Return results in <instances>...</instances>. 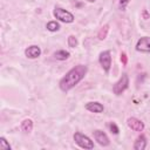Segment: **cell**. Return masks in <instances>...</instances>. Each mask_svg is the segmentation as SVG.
Wrapping results in <instances>:
<instances>
[{"label": "cell", "instance_id": "3957f363", "mask_svg": "<svg viewBox=\"0 0 150 150\" xmlns=\"http://www.w3.org/2000/svg\"><path fill=\"white\" fill-rule=\"evenodd\" d=\"M53 14H54V16H55L57 20H60V21H62V22L70 23V22L74 21V15H73L70 12H68V11L61 8V7H55Z\"/></svg>", "mask_w": 150, "mask_h": 150}, {"label": "cell", "instance_id": "9c48e42d", "mask_svg": "<svg viewBox=\"0 0 150 150\" xmlns=\"http://www.w3.org/2000/svg\"><path fill=\"white\" fill-rule=\"evenodd\" d=\"M25 54H26V56L28 59H36V57H39L41 55V49H40L39 46L33 45V46H29L28 48H26Z\"/></svg>", "mask_w": 150, "mask_h": 150}, {"label": "cell", "instance_id": "7c38bea8", "mask_svg": "<svg viewBox=\"0 0 150 150\" xmlns=\"http://www.w3.org/2000/svg\"><path fill=\"white\" fill-rule=\"evenodd\" d=\"M21 129L25 132H30L33 130V121L30 118H26L21 122Z\"/></svg>", "mask_w": 150, "mask_h": 150}, {"label": "cell", "instance_id": "8fae6325", "mask_svg": "<svg viewBox=\"0 0 150 150\" xmlns=\"http://www.w3.org/2000/svg\"><path fill=\"white\" fill-rule=\"evenodd\" d=\"M145 148H146V139H145V137H144L143 135H141V136H138L137 139L135 141V143H134V149H135V150H144Z\"/></svg>", "mask_w": 150, "mask_h": 150}, {"label": "cell", "instance_id": "ffe728a7", "mask_svg": "<svg viewBox=\"0 0 150 150\" xmlns=\"http://www.w3.org/2000/svg\"><path fill=\"white\" fill-rule=\"evenodd\" d=\"M121 61H123V63H127V57H125V54H121Z\"/></svg>", "mask_w": 150, "mask_h": 150}, {"label": "cell", "instance_id": "6da1fadb", "mask_svg": "<svg viewBox=\"0 0 150 150\" xmlns=\"http://www.w3.org/2000/svg\"><path fill=\"white\" fill-rule=\"evenodd\" d=\"M87 74V66L79 64L74 68H71L60 81V89L62 91H68L71 88H74Z\"/></svg>", "mask_w": 150, "mask_h": 150}, {"label": "cell", "instance_id": "d6986e66", "mask_svg": "<svg viewBox=\"0 0 150 150\" xmlns=\"http://www.w3.org/2000/svg\"><path fill=\"white\" fill-rule=\"evenodd\" d=\"M129 1H130V0H120V5L124 7V6H125V5H127Z\"/></svg>", "mask_w": 150, "mask_h": 150}, {"label": "cell", "instance_id": "4fadbf2b", "mask_svg": "<svg viewBox=\"0 0 150 150\" xmlns=\"http://www.w3.org/2000/svg\"><path fill=\"white\" fill-rule=\"evenodd\" d=\"M69 52H67V50H57V52H55L54 53V57L56 59V60H60V61H63V60H67L68 57H69Z\"/></svg>", "mask_w": 150, "mask_h": 150}, {"label": "cell", "instance_id": "30bf717a", "mask_svg": "<svg viewBox=\"0 0 150 150\" xmlns=\"http://www.w3.org/2000/svg\"><path fill=\"white\" fill-rule=\"evenodd\" d=\"M86 109L91 111V112H96V114H100V112H102L104 110L103 105L101 103H98V102H88L86 104Z\"/></svg>", "mask_w": 150, "mask_h": 150}, {"label": "cell", "instance_id": "44dd1931", "mask_svg": "<svg viewBox=\"0 0 150 150\" xmlns=\"http://www.w3.org/2000/svg\"><path fill=\"white\" fill-rule=\"evenodd\" d=\"M88 1H89V2H94L95 0H88Z\"/></svg>", "mask_w": 150, "mask_h": 150}, {"label": "cell", "instance_id": "277c9868", "mask_svg": "<svg viewBox=\"0 0 150 150\" xmlns=\"http://www.w3.org/2000/svg\"><path fill=\"white\" fill-rule=\"evenodd\" d=\"M128 84H129V79H128V75L127 74H123L121 77H120V80L114 84V87H112V91H114V94H116V95H121L127 88H128Z\"/></svg>", "mask_w": 150, "mask_h": 150}, {"label": "cell", "instance_id": "2e32d148", "mask_svg": "<svg viewBox=\"0 0 150 150\" xmlns=\"http://www.w3.org/2000/svg\"><path fill=\"white\" fill-rule=\"evenodd\" d=\"M108 28H109V26H108V25H105L104 27H102V29H101V30H100V33H98V39H100V40L105 39L107 33H108Z\"/></svg>", "mask_w": 150, "mask_h": 150}, {"label": "cell", "instance_id": "5bb4252c", "mask_svg": "<svg viewBox=\"0 0 150 150\" xmlns=\"http://www.w3.org/2000/svg\"><path fill=\"white\" fill-rule=\"evenodd\" d=\"M46 27L49 32H57L60 29V23L57 21H49Z\"/></svg>", "mask_w": 150, "mask_h": 150}, {"label": "cell", "instance_id": "ba28073f", "mask_svg": "<svg viewBox=\"0 0 150 150\" xmlns=\"http://www.w3.org/2000/svg\"><path fill=\"white\" fill-rule=\"evenodd\" d=\"M93 134H94L95 141H97V143L100 145H103V146L109 145L110 142H109V138H108V136H107V134L104 131H102V130H95Z\"/></svg>", "mask_w": 150, "mask_h": 150}, {"label": "cell", "instance_id": "8992f818", "mask_svg": "<svg viewBox=\"0 0 150 150\" xmlns=\"http://www.w3.org/2000/svg\"><path fill=\"white\" fill-rule=\"evenodd\" d=\"M136 50L141 53H150V38L143 36L136 43Z\"/></svg>", "mask_w": 150, "mask_h": 150}, {"label": "cell", "instance_id": "e0dca14e", "mask_svg": "<svg viewBox=\"0 0 150 150\" xmlns=\"http://www.w3.org/2000/svg\"><path fill=\"white\" fill-rule=\"evenodd\" d=\"M68 46H69L70 48H75V47L77 46V39H76L74 35H70V36L68 38Z\"/></svg>", "mask_w": 150, "mask_h": 150}, {"label": "cell", "instance_id": "5b68a950", "mask_svg": "<svg viewBox=\"0 0 150 150\" xmlns=\"http://www.w3.org/2000/svg\"><path fill=\"white\" fill-rule=\"evenodd\" d=\"M98 61H100V64L103 68V70L105 73H108L110 70V67H111V55H110V52L109 50L102 52L100 54V56H98Z\"/></svg>", "mask_w": 150, "mask_h": 150}, {"label": "cell", "instance_id": "7a4b0ae2", "mask_svg": "<svg viewBox=\"0 0 150 150\" xmlns=\"http://www.w3.org/2000/svg\"><path fill=\"white\" fill-rule=\"evenodd\" d=\"M74 141L82 149H93L94 148V142L88 136H86L81 132H75L74 134Z\"/></svg>", "mask_w": 150, "mask_h": 150}, {"label": "cell", "instance_id": "52a82bcc", "mask_svg": "<svg viewBox=\"0 0 150 150\" xmlns=\"http://www.w3.org/2000/svg\"><path fill=\"white\" fill-rule=\"evenodd\" d=\"M127 123H128V127L134 131H143L144 129V123L136 117H129Z\"/></svg>", "mask_w": 150, "mask_h": 150}, {"label": "cell", "instance_id": "ac0fdd59", "mask_svg": "<svg viewBox=\"0 0 150 150\" xmlns=\"http://www.w3.org/2000/svg\"><path fill=\"white\" fill-rule=\"evenodd\" d=\"M109 129H110V131L112 132V134H115V135H117L118 134V128H117V125L114 123V122H110L109 123Z\"/></svg>", "mask_w": 150, "mask_h": 150}, {"label": "cell", "instance_id": "9a60e30c", "mask_svg": "<svg viewBox=\"0 0 150 150\" xmlns=\"http://www.w3.org/2000/svg\"><path fill=\"white\" fill-rule=\"evenodd\" d=\"M0 149L1 150H11V145L5 137H0Z\"/></svg>", "mask_w": 150, "mask_h": 150}]
</instances>
